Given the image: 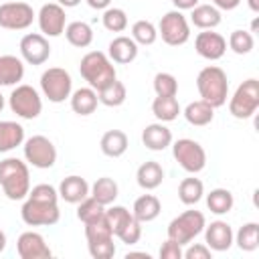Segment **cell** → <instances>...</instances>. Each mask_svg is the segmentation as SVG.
I'll use <instances>...</instances> for the list:
<instances>
[{
  "mask_svg": "<svg viewBox=\"0 0 259 259\" xmlns=\"http://www.w3.org/2000/svg\"><path fill=\"white\" fill-rule=\"evenodd\" d=\"M0 186L10 200L26 198L30 190V172L26 162L18 158H4L0 162Z\"/></svg>",
  "mask_w": 259,
  "mask_h": 259,
  "instance_id": "cell-1",
  "label": "cell"
},
{
  "mask_svg": "<svg viewBox=\"0 0 259 259\" xmlns=\"http://www.w3.org/2000/svg\"><path fill=\"white\" fill-rule=\"evenodd\" d=\"M196 89H198L200 99L210 103L214 109L225 105L227 95H229L227 73L217 65H208V67L200 69V73L196 75Z\"/></svg>",
  "mask_w": 259,
  "mask_h": 259,
  "instance_id": "cell-2",
  "label": "cell"
},
{
  "mask_svg": "<svg viewBox=\"0 0 259 259\" xmlns=\"http://www.w3.org/2000/svg\"><path fill=\"white\" fill-rule=\"evenodd\" d=\"M79 73L81 77L87 81V85L95 91L103 89L105 85H109L115 77V67H113V61L101 53V51H91L87 53L81 63H79Z\"/></svg>",
  "mask_w": 259,
  "mask_h": 259,
  "instance_id": "cell-3",
  "label": "cell"
},
{
  "mask_svg": "<svg viewBox=\"0 0 259 259\" xmlns=\"http://www.w3.org/2000/svg\"><path fill=\"white\" fill-rule=\"evenodd\" d=\"M206 221L200 210H184L174 217L168 225V239L176 241L178 245H188L194 237H198L204 229Z\"/></svg>",
  "mask_w": 259,
  "mask_h": 259,
  "instance_id": "cell-4",
  "label": "cell"
},
{
  "mask_svg": "<svg viewBox=\"0 0 259 259\" xmlns=\"http://www.w3.org/2000/svg\"><path fill=\"white\" fill-rule=\"evenodd\" d=\"M257 107H259V81L251 77L243 81L233 93L229 101V111L237 119H249L255 115Z\"/></svg>",
  "mask_w": 259,
  "mask_h": 259,
  "instance_id": "cell-5",
  "label": "cell"
},
{
  "mask_svg": "<svg viewBox=\"0 0 259 259\" xmlns=\"http://www.w3.org/2000/svg\"><path fill=\"white\" fill-rule=\"evenodd\" d=\"M172 154H174V160L180 164V168L186 170L188 174H198L206 166V152L196 140H190V138L176 140L172 144Z\"/></svg>",
  "mask_w": 259,
  "mask_h": 259,
  "instance_id": "cell-6",
  "label": "cell"
},
{
  "mask_svg": "<svg viewBox=\"0 0 259 259\" xmlns=\"http://www.w3.org/2000/svg\"><path fill=\"white\" fill-rule=\"evenodd\" d=\"M20 217H22L24 225H28V227H51V225L59 223L61 210H59L57 202L34 200V198L26 196V200L20 208Z\"/></svg>",
  "mask_w": 259,
  "mask_h": 259,
  "instance_id": "cell-7",
  "label": "cell"
},
{
  "mask_svg": "<svg viewBox=\"0 0 259 259\" xmlns=\"http://www.w3.org/2000/svg\"><path fill=\"white\" fill-rule=\"evenodd\" d=\"M40 89L51 103H63L73 93V81L69 71L61 67H51L40 75Z\"/></svg>",
  "mask_w": 259,
  "mask_h": 259,
  "instance_id": "cell-8",
  "label": "cell"
},
{
  "mask_svg": "<svg viewBox=\"0 0 259 259\" xmlns=\"http://www.w3.org/2000/svg\"><path fill=\"white\" fill-rule=\"evenodd\" d=\"M8 105L22 119H34L42 111V99L32 85H16L8 97Z\"/></svg>",
  "mask_w": 259,
  "mask_h": 259,
  "instance_id": "cell-9",
  "label": "cell"
},
{
  "mask_svg": "<svg viewBox=\"0 0 259 259\" xmlns=\"http://www.w3.org/2000/svg\"><path fill=\"white\" fill-rule=\"evenodd\" d=\"M158 34L170 47H180L190 38V24L182 10H170L160 18Z\"/></svg>",
  "mask_w": 259,
  "mask_h": 259,
  "instance_id": "cell-10",
  "label": "cell"
},
{
  "mask_svg": "<svg viewBox=\"0 0 259 259\" xmlns=\"http://www.w3.org/2000/svg\"><path fill=\"white\" fill-rule=\"evenodd\" d=\"M22 150H24L26 162L32 164L34 168L47 170V168L55 166V162H57V148H55V144L47 136H32V138H28L24 142Z\"/></svg>",
  "mask_w": 259,
  "mask_h": 259,
  "instance_id": "cell-11",
  "label": "cell"
},
{
  "mask_svg": "<svg viewBox=\"0 0 259 259\" xmlns=\"http://www.w3.org/2000/svg\"><path fill=\"white\" fill-rule=\"evenodd\" d=\"M34 10L26 2H4L0 4V26L6 30H24L34 20Z\"/></svg>",
  "mask_w": 259,
  "mask_h": 259,
  "instance_id": "cell-12",
  "label": "cell"
},
{
  "mask_svg": "<svg viewBox=\"0 0 259 259\" xmlns=\"http://www.w3.org/2000/svg\"><path fill=\"white\" fill-rule=\"evenodd\" d=\"M20 57L28 65H42L51 57V45L45 34L28 32L20 38Z\"/></svg>",
  "mask_w": 259,
  "mask_h": 259,
  "instance_id": "cell-13",
  "label": "cell"
},
{
  "mask_svg": "<svg viewBox=\"0 0 259 259\" xmlns=\"http://www.w3.org/2000/svg\"><path fill=\"white\" fill-rule=\"evenodd\" d=\"M38 28L45 36H61L65 32V26H67V16H65V8L57 2H51V4H45L38 14Z\"/></svg>",
  "mask_w": 259,
  "mask_h": 259,
  "instance_id": "cell-14",
  "label": "cell"
},
{
  "mask_svg": "<svg viewBox=\"0 0 259 259\" xmlns=\"http://www.w3.org/2000/svg\"><path fill=\"white\" fill-rule=\"evenodd\" d=\"M16 251L20 259H49L53 255L45 237L34 231H26L16 241Z\"/></svg>",
  "mask_w": 259,
  "mask_h": 259,
  "instance_id": "cell-15",
  "label": "cell"
},
{
  "mask_svg": "<svg viewBox=\"0 0 259 259\" xmlns=\"http://www.w3.org/2000/svg\"><path fill=\"white\" fill-rule=\"evenodd\" d=\"M194 49H196V53L202 59H206V61H219L227 53V40L219 32L202 30L194 38Z\"/></svg>",
  "mask_w": 259,
  "mask_h": 259,
  "instance_id": "cell-16",
  "label": "cell"
},
{
  "mask_svg": "<svg viewBox=\"0 0 259 259\" xmlns=\"http://www.w3.org/2000/svg\"><path fill=\"white\" fill-rule=\"evenodd\" d=\"M204 241L210 251H229L235 243V233L229 223L225 221H212L210 225H204Z\"/></svg>",
  "mask_w": 259,
  "mask_h": 259,
  "instance_id": "cell-17",
  "label": "cell"
},
{
  "mask_svg": "<svg viewBox=\"0 0 259 259\" xmlns=\"http://www.w3.org/2000/svg\"><path fill=\"white\" fill-rule=\"evenodd\" d=\"M89 190H91V186L87 184V180L81 178V176H77V174H73V176H67V178L61 180L57 192H59V196H61L65 202H69V204H79L83 198L89 196Z\"/></svg>",
  "mask_w": 259,
  "mask_h": 259,
  "instance_id": "cell-18",
  "label": "cell"
},
{
  "mask_svg": "<svg viewBox=\"0 0 259 259\" xmlns=\"http://www.w3.org/2000/svg\"><path fill=\"white\" fill-rule=\"evenodd\" d=\"M138 45H136V40L132 38V36H123V34H119V36H115L111 42H109V47H107V57L113 61V63H117V65H127V63H132V61H136V57H138Z\"/></svg>",
  "mask_w": 259,
  "mask_h": 259,
  "instance_id": "cell-19",
  "label": "cell"
},
{
  "mask_svg": "<svg viewBox=\"0 0 259 259\" xmlns=\"http://www.w3.org/2000/svg\"><path fill=\"white\" fill-rule=\"evenodd\" d=\"M142 142L148 150H154V152H162L166 150L170 144H172V132L162 123H150L144 127L142 132Z\"/></svg>",
  "mask_w": 259,
  "mask_h": 259,
  "instance_id": "cell-20",
  "label": "cell"
},
{
  "mask_svg": "<svg viewBox=\"0 0 259 259\" xmlns=\"http://www.w3.org/2000/svg\"><path fill=\"white\" fill-rule=\"evenodd\" d=\"M24 63L14 55H0V87H10L22 81Z\"/></svg>",
  "mask_w": 259,
  "mask_h": 259,
  "instance_id": "cell-21",
  "label": "cell"
},
{
  "mask_svg": "<svg viewBox=\"0 0 259 259\" xmlns=\"http://www.w3.org/2000/svg\"><path fill=\"white\" fill-rule=\"evenodd\" d=\"M190 22L200 30H212L221 24V10L212 4H196L190 12Z\"/></svg>",
  "mask_w": 259,
  "mask_h": 259,
  "instance_id": "cell-22",
  "label": "cell"
},
{
  "mask_svg": "<svg viewBox=\"0 0 259 259\" xmlns=\"http://www.w3.org/2000/svg\"><path fill=\"white\" fill-rule=\"evenodd\" d=\"M97 91L91 87H81L71 93V109L77 115H91L97 109Z\"/></svg>",
  "mask_w": 259,
  "mask_h": 259,
  "instance_id": "cell-23",
  "label": "cell"
},
{
  "mask_svg": "<svg viewBox=\"0 0 259 259\" xmlns=\"http://www.w3.org/2000/svg\"><path fill=\"white\" fill-rule=\"evenodd\" d=\"M136 180H138L140 188H144V190H154V188H158V186L162 184V180H164V170H162V166H160L156 160H148V162H144V164L138 168Z\"/></svg>",
  "mask_w": 259,
  "mask_h": 259,
  "instance_id": "cell-24",
  "label": "cell"
},
{
  "mask_svg": "<svg viewBox=\"0 0 259 259\" xmlns=\"http://www.w3.org/2000/svg\"><path fill=\"white\" fill-rule=\"evenodd\" d=\"M24 144V127L16 121H0V154Z\"/></svg>",
  "mask_w": 259,
  "mask_h": 259,
  "instance_id": "cell-25",
  "label": "cell"
},
{
  "mask_svg": "<svg viewBox=\"0 0 259 259\" xmlns=\"http://www.w3.org/2000/svg\"><path fill=\"white\" fill-rule=\"evenodd\" d=\"M160 210H162V204H160L158 196H154V194H142L140 198H136L134 208H132V214L140 223H150V221L158 219Z\"/></svg>",
  "mask_w": 259,
  "mask_h": 259,
  "instance_id": "cell-26",
  "label": "cell"
},
{
  "mask_svg": "<svg viewBox=\"0 0 259 259\" xmlns=\"http://www.w3.org/2000/svg\"><path fill=\"white\" fill-rule=\"evenodd\" d=\"M101 152L109 158H119L125 154L127 150V136L121 132V130H107L103 136H101Z\"/></svg>",
  "mask_w": 259,
  "mask_h": 259,
  "instance_id": "cell-27",
  "label": "cell"
},
{
  "mask_svg": "<svg viewBox=\"0 0 259 259\" xmlns=\"http://www.w3.org/2000/svg\"><path fill=\"white\" fill-rule=\"evenodd\" d=\"M184 117H186V121H188L190 125L202 127V125H208V123L212 121V117H214V107H212L210 103L198 99V101H192V103H188V105L184 107Z\"/></svg>",
  "mask_w": 259,
  "mask_h": 259,
  "instance_id": "cell-28",
  "label": "cell"
},
{
  "mask_svg": "<svg viewBox=\"0 0 259 259\" xmlns=\"http://www.w3.org/2000/svg\"><path fill=\"white\" fill-rule=\"evenodd\" d=\"M89 194H91L97 202H101L103 206H109V204L115 202V198H117V194H119V188H117V182H115L113 178L101 176V178H97V180L93 182Z\"/></svg>",
  "mask_w": 259,
  "mask_h": 259,
  "instance_id": "cell-29",
  "label": "cell"
},
{
  "mask_svg": "<svg viewBox=\"0 0 259 259\" xmlns=\"http://www.w3.org/2000/svg\"><path fill=\"white\" fill-rule=\"evenodd\" d=\"M65 36L69 40V45L77 47V49H85L93 42V30L87 22L83 20H75V22H69L65 26Z\"/></svg>",
  "mask_w": 259,
  "mask_h": 259,
  "instance_id": "cell-30",
  "label": "cell"
},
{
  "mask_svg": "<svg viewBox=\"0 0 259 259\" xmlns=\"http://www.w3.org/2000/svg\"><path fill=\"white\" fill-rule=\"evenodd\" d=\"M180 103L176 97H160L156 95V99L152 101V113L156 115L158 121H174L180 115Z\"/></svg>",
  "mask_w": 259,
  "mask_h": 259,
  "instance_id": "cell-31",
  "label": "cell"
},
{
  "mask_svg": "<svg viewBox=\"0 0 259 259\" xmlns=\"http://www.w3.org/2000/svg\"><path fill=\"white\" fill-rule=\"evenodd\" d=\"M125 97H127V89H125V85H123L121 81H117V79H113L109 85H105L103 89L97 91L99 103H103V105H107V107H119V105L125 101Z\"/></svg>",
  "mask_w": 259,
  "mask_h": 259,
  "instance_id": "cell-32",
  "label": "cell"
},
{
  "mask_svg": "<svg viewBox=\"0 0 259 259\" xmlns=\"http://www.w3.org/2000/svg\"><path fill=\"white\" fill-rule=\"evenodd\" d=\"M202 194H204V184H202V180H198V178H194V176L184 178V180L178 184V198H180V202L186 204V206L196 204V202L202 198Z\"/></svg>",
  "mask_w": 259,
  "mask_h": 259,
  "instance_id": "cell-33",
  "label": "cell"
},
{
  "mask_svg": "<svg viewBox=\"0 0 259 259\" xmlns=\"http://www.w3.org/2000/svg\"><path fill=\"white\" fill-rule=\"evenodd\" d=\"M233 204H235V198L227 188H212L206 194V206L214 214H227L233 208Z\"/></svg>",
  "mask_w": 259,
  "mask_h": 259,
  "instance_id": "cell-34",
  "label": "cell"
},
{
  "mask_svg": "<svg viewBox=\"0 0 259 259\" xmlns=\"http://www.w3.org/2000/svg\"><path fill=\"white\" fill-rule=\"evenodd\" d=\"M235 243L241 251H255L259 247V225L257 223H245L237 231Z\"/></svg>",
  "mask_w": 259,
  "mask_h": 259,
  "instance_id": "cell-35",
  "label": "cell"
},
{
  "mask_svg": "<svg viewBox=\"0 0 259 259\" xmlns=\"http://www.w3.org/2000/svg\"><path fill=\"white\" fill-rule=\"evenodd\" d=\"M85 239H87V243L111 241V239H113V231H111V227H109L105 214L99 217L97 221H91V223L85 225Z\"/></svg>",
  "mask_w": 259,
  "mask_h": 259,
  "instance_id": "cell-36",
  "label": "cell"
},
{
  "mask_svg": "<svg viewBox=\"0 0 259 259\" xmlns=\"http://www.w3.org/2000/svg\"><path fill=\"white\" fill-rule=\"evenodd\" d=\"M105 214V206L101 204V202H97L91 194L87 196V198H83L81 202H79V206H77V219L83 223V225H87V223H91V221H97L99 217H103Z\"/></svg>",
  "mask_w": 259,
  "mask_h": 259,
  "instance_id": "cell-37",
  "label": "cell"
},
{
  "mask_svg": "<svg viewBox=\"0 0 259 259\" xmlns=\"http://www.w3.org/2000/svg\"><path fill=\"white\" fill-rule=\"evenodd\" d=\"M132 38L136 40V45H154L156 38H158V28L150 22V20H136L134 26H132Z\"/></svg>",
  "mask_w": 259,
  "mask_h": 259,
  "instance_id": "cell-38",
  "label": "cell"
},
{
  "mask_svg": "<svg viewBox=\"0 0 259 259\" xmlns=\"http://www.w3.org/2000/svg\"><path fill=\"white\" fill-rule=\"evenodd\" d=\"M101 22L109 32H123L127 28V14L121 8H105Z\"/></svg>",
  "mask_w": 259,
  "mask_h": 259,
  "instance_id": "cell-39",
  "label": "cell"
},
{
  "mask_svg": "<svg viewBox=\"0 0 259 259\" xmlns=\"http://www.w3.org/2000/svg\"><path fill=\"white\" fill-rule=\"evenodd\" d=\"M255 47V38L249 30H233L229 36V49L237 55H249Z\"/></svg>",
  "mask_w": 259,
  "mask_h": 259,
  "instance_id": "cell-40",
  "label": "cell"
},
{
  "mask_svg": "<svg viewBox=\"0 0 259 259\" xmlns=\"http://www.w3.org/2000/svg\"><path fill=\"white\" fill-rule=\"evenodd\" d=\"M105 219H107V223H109V227H111V231H113V237L134 219V214L125 208V206H117V204H113V206H105Z\"/></svg>",
  "mask_w": 259,
  "mask_h": 259,
  "instance_id": "cell-41",
  "label": "cell"
},
{
  "mask_svg": "<svg viewBox=\"0 0 259 259\" xmlns=\"http://www.w3.org/2000/svg\"><path fill=\"white\" fill-rule=\"evenodd\" d=\"M154 91L160 97H176L178 93V81L172 73H156L154 77Z\"/></svg>",
  "mask_w": 259,
  "mask_h": 259,
  "instance_id": "cell-42",
  "label": "cell"
},
{
  "mask_svg": "<svg viewBox=\"0 0 259 259\" xmlns=\"http://www.w3.org/2000/svg\"><path fill=\"white\" fill-rule=\"evenodd\" d=\"M115 237H117L121 243H125V245H136V243L140 241V237H142V223L134 217Z\"/></svg>",
  "mask_w": 259,
  "mask_h": 259,
  "instance_id": "cell-43",
  "label": "cell"
},
{
  "mask_svg": "<svg viewBox=\"0 0 259 259\" xmlns=\"http://www.w3.org/2000/svg\"><path fill=\"white\" fill-rule=\"evenodd\" d=\"M89 255L93 259H111L115 255V243L111 241H97V243H87Z\"/></svg>",
  "mask_w": 259,
  "mask_h": 259,
  "instance_id": "cell-44",
  "label": "cell"
},
{
  "mask_svg": "<svg viewBox=\"0 0 259 259\" xmlns=\"http://www.w3.org/2000/svg\"><path fill=\"white\" fill-rule=\"evenodd\" d=\"M28 198L57 202V200H59V192H57V188L51 186V184H36V186H32V190H28Z\"/></svg>",
  "mask_w": 259,
  "mask_h": 259,
  "instance_id": "cell-45",
  "label": "cell"
},
{
  "mask_svg": "<svg viewBox=\"0 0 259 259\" xmlns=\"http://www.w3.org/2000/svg\"><path fill=\"white\" fill-rule=\"evenodd\" d=\"M160 259H182V245L172 239H166L160 247Z\"/></svg>",
  "mask_w": 259,
  "mask_h": 259,
  "instance_id": "cell-46",
  "label": "cell"
},
{
  "mask_svg": "<svg viewBox=\"0 0 259 259\" xmlns=\"http://www.w3.org/2000/svg\"><path fill=\"white\" fill-rule=\"evenodd\" d=\"M182 257H186V259H210V249L206 245L196 243V245H190L186 251H182Z\"/></svg>",
  "mask_w": 259,
  "mask_h": 259,
  "instance_id": "cell-47",
  "label": "cell"
},
{
  "mask_svg": "<svg viewBox=\"0 0 259 259\" xmlns=\"http://www.w3.org/2000/svg\"><path fill=\"white\" fill-rule=\"evenodd\" d=\"M241 4V0H212V6H217L219 10H235Z\"/></svg>",
  "mask_w": 259,
  "mask_h": 259,
  "instance_id": "cell-48",
  "label": "cell"
},
{
  "mask_svg": "<svg viewBox=\"0 0 259 259\" xmlns=\"http://www.w3.org/2000/svg\"><path fill=\"white\" fill-rule=\"evenodd\" d=\"M172 4L176 6V10H192L198 0H172Z\"/></svg>",
  "mask_w": 259,
  "mask_h": 259,
  "instance_id": "cell-49",
  "label": "cell"
},
{
  "mask_svg": "<svg viewBox=\"0 0 259 259\" xmlns=\"http://www.w3.org/2000/svg\"><path fill=\"white\" fill-rule=\"evenodd\" d=\"M87 4L91 8H95V10H105V8H109L111 0H87Z\"/></svg>",
  "mask_w": 259,
  "mask_h": 259,
  "instance_id": "cell-50",
  "label": "cell"
},
{
  "mask_svg": "<svg viewBox=\"0 0 259 259\" xmlns=\"http://www.w3.org/2000/svg\"><path fill=\"white\" fill-rule=\"evenodd\" d=\"M81 0H57V4H61L63 8H73V6H77Z\"/></svg>",
  "mask_w": 259,
  "mask_h": 259,
  "instance_id": "cell-51",
  "label": "cell"
},
{
  "mask_svg": "<svg viewBox=\"0 0 259 259\" xmlns=\"http://www.w3.org/2000/svg\"><path fill=\"white\" fill-rule=\"evenodd\" d=\"M247 4L253 12H259V0H247Z\"/></svg>",
  "mask_w": 259,
  "mask_h": 259,
  "instance_id": "cell-52",
  "label": "cell"
},
{
  "mask_svg": "<svg viewBox=\"0 0 259 259\" xmlns=\"http://www.w3.org/2000/svg\"><path fill=\"white\" fill-rule=\"evenodd\" d=\"M6 249V233L4 231H0V253Z\"/></svg>",
  "mask_w": 259,
  "mask_h": 259,
  "instance_id": "cell-53",
  "label": "cell"
},
{
  "mask_svg": "<svg viewBox=\"0 0 259 259\" xmlns=\"http://www.w3.org/2000/svg\"><path fill=\"white\" fill-rule=\"evenodd\" d=\"M125 257H146V259H150V255H148V253H127Z\"/></svg>",
  "mask_w": 259,
  "mask_h": 259,
  "instance_id": "cell-54",
  "label": "cell"
},
{
  "mask_svg": "<svg viewBox=\"0 0 259 259\" xmlns=\"http://www.w3.org/2000/svg\"><path fill=\"white\" fill-rule=\"evenodd\" d=\"M2 109H4V95L0 93V111H2Z\"/></svg>",
  "mask_w": 259,
  "mask_h": 259,
  "instance_id": "cell-55",
  "label": "cell"
}]
</instances>
